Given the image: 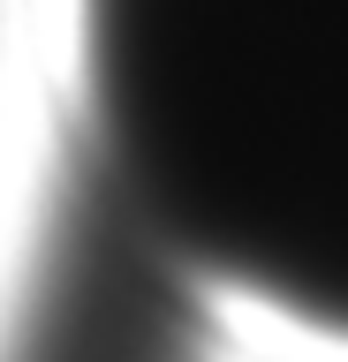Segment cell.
Returning a JSON list of instances; mask_svg holds the SVG:
<instances>
[{"mask_svg":"<svg viewBox=\"0 0 348 362\" xmlns=\"http://www.w3.org/2000/svg\"><path fill=\"white\" fill-rule=\"evenodd\" d=\"M106 197L235 302L348 339V0H84Z\"/></svg>","mask_w":348,"mask_h":362,"instance_id":"cell-1","label":"cell"},{"mask_svg":"<svg viewBox=\"0 0 348 362\" xmlns=\"http://www.w3.org/2000/svg\"><path fill=\"white\" fill-rule=\"evenodd\" d=\"M0 362H205L197 279L76 166L30 242Z\"/></svg>","mask_w":348,"mask_h":362,"instance_id":"cell-2","label":"cell"}]
</instances>
